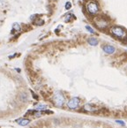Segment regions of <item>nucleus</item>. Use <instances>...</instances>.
I'll use <instances>...</instances> for the list:
<instances>
[{"label":"nucleus","instance_id":"3","mask_svg":"<svg viewBox=\"0 0 127 128\" xmlns=\"http://www.w3.org/2000/svg\"><path fill=\"white\" fill-rule=\"evenodd\" d=\"M87 12L91 15L97 14L98 12H99V6H98V4L95 2L88 3L87 5Z\"/></svg>","mask_w":127,"mask_h":128},{"label":"nucleus","instance_id":"8","mask_svg":"<svg viewBox=\"0 0 127 128\" xmlns=\"http://www.w3.org/2000/svg\"><path fill=\"white\" fill-rule=\"evenodd\" d=\"M87 42H88L90 45H92V46H96L98 44V40L95 37H90L88 40H87Z\"/></svg>","mask_w":127,"mask_h":128},{"label":"nucleus","instance_id":"4","mask_svg":"<svg viewBox=\"0 0 127 128\" xmlns=\"http://www.w3.org/2000/svg\"><path fill=\"white\" fill-rule=\"evenodd\" d=\"M111 33H112L114 36H117L119 38H123L126 36V33L125 31L124 30V28L120 27H113L111 28Z\"/></svg>","mask_w":127,"mask_h":128},{"label":"nucleus","instance_id":"13","mask_svg":"<svg viewBox=\"0 0 127 128\" xmlns=\"http://www.w3.org/2000/svg\"><path fill=\"white\" fill-rule=\"evenodd\" d=\"M86 29H87V31L90 32V33H92V34H94V33H95V30H94L91 27H89V26H86Z\"/></svg>","mask_w":127,"mask_h":128},{"label":"nucleus","instance_id":"6","mask_svg":"<svg viewBox=\"0 0 127 128\" xmlns=\"http://www.w3.org/2000/svg\"><path fill=\"white\" fill-rule=\"evenodd\" d=\"M102 50H103L104 52L107 53V54H113V53L116 51L115 47L111 46V45H104V46L102 47Z\"/></svg>","mask_w":127,"mask_h":128},{"label":"nucleus","instance_id":"11","mask_svg":"<svg viewBox=\"0 0 127 128\" xmlns=\"http://www.w3.org/2000/svg\"><path fill=\"white\" fill-rule=\"evenodd\" d=\"M47 106L44 104H36L35 105V110H46Z\"/></svg>","mask_w":127,"mask_h":128},{"label":"nucleus","instance_id":"16","mask_svg":"<svg viewBox=\"0 0 127 128\" xmlns=\"http://www.w3.org/2000/svg\"><path fill=\"white\" fill-rule=\"evenodd\" d=\"M116 123H118V124L125 126V123H124V121H122V120H116Z\"/></svg>","mask_w":127,"mask_h":128},{"label":"nucleus","instance_id":"2","mask_svg":"<svg viewBox=\"0 0 127 128\" xmlns=\"http://www.w3.org/2000/svg\"><path fill=\"white\" fill-rule=\"evenodd\" d=\"M95 24L97 26V27L99 28H106V27H108L109 26V20L106 18L102 17V16H99V17H96L95 19Z\"/></svg>","mask_w":127,"mask_h":128},{"label":"nucleus","instance_id":"5","mask_svg":"<svg viewBox=\"0 0 127 128\" xmlns=\"http://www.w3.org/2000/svg\"><path fill=\"white\" fill-rule=\"evenodd\" d=\"M79 104V99L78 97H73L68 102L67 106L69 109L71 110H75L76 108H78Z\"/></svg>","mask_w":127,"mask_h":128},{"label":"nucleus","instance_id":"12","mask_svg":"<svg viewBox=\"0 0 127 128\" xmlns=\"http://www.w3.org/2000/svg\"><path fill=\"white\" fill-rule=\"evenodd\" d=\"M19 98H20V100L22 102H27L28 101V94H26V93H22V94H20Z\"/></svg>","mask_w":127,"mask_h":128},{"label":"nucleus","instance_id":"15","mask_svg":"<svg viewBox=\"0 0 127 128\" xmlns=\"http://www.w3.org/2000/svg\"><path fill=\"white\" fill-rule=\"evenodd\" d=\"M71 6H72V4H71L70 2H67L66 3V4H65V9H70L71 8Z\"/></svg>","mask_w":127,"mask_h":128},{"label":"nucleus","instance_id":"1","mask_svg":"<svg viewBox=\"0 0 127 128\" xmlns=\"http://www.w3.org/2000/svg\"><path fill=\"white\" fill-rule=\"evenodd\" d=\"M64 96L62 93L60 92H57L55 93V94L53 95V103H55L56 106L57 107H62L64 103Z\"/></svg>","mask_w":127,"mask_h":128},{"label":"nucleus","instance_id":"7","mask_svg":"<svg viewBox=\"0 0 127 128\" xmlns=\"http://www.w3.org/2000/svg\"><path fill=\"white\" fill-rule=\"evenodd\" d=\"M17 123L21 126H28V124L30 123V120L29 119H27V118H20V119H18L17 120Z\"/></svg>","mask_w":127,"mask_h":128},{"label":"nucleus","instance_id":"10","mask_svg":"<svg viewBox=\"0 0 127 128\" xmlns=\"http://www.w3.org/2000/svg\"><path fill=\"white\" fill-rule=\"evenodd\" d=\"M21 30V27L19 26V23H14L13 25V31H16V32H19Z\"/></svg>","mask_w":127,"mask_h":128},{"label":"nucleus","instance_id":"14","mask_svg":"<svg viewBox=\"0 0 127 128\" xmlns=\"http://www.w3.org/2000/svg\"><path fill=\"white\" fill-rule=\"evenodd\" d=\"M71 18H72V14H67L65 17V21L66 22H68V21L71 20Z\"/></svg>","mask_w":127,"mask_h":128},{"label":"nucleus","instance_id":"9","mask_svg":"<svg viewBox=\"0 0 127 128\" xmlns=\"http://www.w3.org/2000/svg\"><path fill=\"white\" fill-rule=\"evenodd\" d=\"M84 110L87 111H89V112H95V111L97 110V109H95V108L92 107L90 104H86L84 106Z\"/></svg>","mask_w":127,"mask_h":128}]
</instances>
